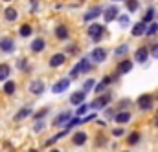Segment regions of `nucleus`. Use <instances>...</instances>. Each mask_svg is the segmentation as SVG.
I'll return each mask as SVG.
<instances>
[{
    "instance_id": "f257e3e1",
    "label": "nucleus",
    "mask_w": 158,
    "mask_h": 152,
    "mask_svg": "<svg viewBox=\"0 0 158 152\" xmlns=\"http://www.w3.org/2000/svg\"><path fill=\"white\" fill-rule=\"evenodd\" d=\"M103 31H105V26H101V24H92V26L88 28V35L92 37L94 42H98V40L101 38Z\"/></svg>"
},
{
    "instance_id": "f03ea898",
    "label": "nucleus",
    "mask_w": 158,
    "mask_h": 152,
    "mask_svg": "<svg viewBox=\"0 0 158 152\" xmlns=\"http://www.w3.org/2000/svg\"><path fill=\"white\" fill-rule=\"evenodd\" d=\"M64 61H66V55H64V53H55V55L50 59V66H52V68H59V66L64 64Z\"/></svg>"
},
{
    "instance_id": "7ed1b4c3",
    "label": "nucleus",
    "mask_w": 158,
    "mask_h": 152,
    "mask_svg": "<svg viewBox=\"0 0 158 152\" xmlns=\"http://www.w3.org/2000/svg\"><path fill=\"white\" fill-rule=\"evenodd\" d=\"M138 106H140L142 110H151V108H153V97H151V95H142V97L138 99Z\"/></svg>"
},
{
    "instance_id": "20e7f679",
    "label": "nucleus",
    "mask_w": 158,
    "mask_h": 152,
    "mask_svg": "<svg viewBox=\"0 0 158 152\" xmlns=\"http://www.w3.org/2000/svg\"><path fill=\"white\" fill-rule=\"evenodd\" d=\"M0 50H2V51H6V53H9V51H13V50H15V42H13L9 37L0 38Z\"/></svg>"
},
{
    "instance_id": "39448f33",
    "label": "nucleus",
    "mask_w": 158,
    "mask_h": 152,
    "mask_svg": "<svg viewBox=\"0 0 158 152\" xmlns=\"http://www.w3.org/2000/svg\"><path fill=\"white\" fill-rule=\"evenodd\" d=\"M68 86H70V79H61L57 84H53L52 92H53V94H63V92H64Z\"/></svg>"
},
{
    "instance_id": "423d86ee",
    "label": "nucleus",
    "mask_w": 158,
    "mask_h": 152,
    "mask_svg": "<svg viewBox=\"0 0 158 152\" xmlns=\"http://www.w3.org/2000/svg\"><path fill=\"white\" fill-rule=\"evenodd\" d=\"M109 103H110V97H109V95H99V97L92 103V108H98V110H99V108H105Z\"/></svg>"
},
{
    "instance_id": "0eeeda50",
    "label": "nucleus",
    "mask_w": 158,
    "mask_h": 152,
    "mask_svg": "<svg viewBox=\"0 0 158 152\" xmlns=\"http://www.w3.org/2000/svg\"><path fill=\"white\" fill-rule=\"evenodd\" d=\"M118 7H109V9H105L103 11V18H105V22H112L116 17H118Z\"/></svg>"
},
{
    "instance_id": "6e6552de",
    "label": "nucleus",
    "mask_w": 158,
    "mask_h": 152,
    "mask_svg": "<svg viewBox=\"0 0 158 152\" xmlns=\"http://www.w3.org/2000/svg\"><path fill=\"white\" fill-rule=\"evenodd\" d=\"M131 70H132V61H129V59H127V61H121V62L118 64V74L119 75L129 74Z\"/></svg>"
},
{
    "instance_id": "1a4fd4ad",
    "label": "nucleus",
    "mask_w": 158,
    "mask_h": 152,
    "mask_svg": "<svg viewBox=\"0 0 158 152\" xmlns=\"http://www.w3.org/2000/svg\"><path fill=\"white\" fill-rule=\"evenodd\" d=\"M92 59H94L96 62H101V61L107 59V51H105L103 48H96V50L92 51Z\"/></svg>"
},
{
    "instance_id": "9d476101",
    "label": "nucleus",
    "mask_w": 158,
    "mask_h": 152,
    "mask_svg": "<svg viewBox=\"0 0 158 152\" xmlns=\"http://www.w3.org/2000/svg\"><path fill=\"white\" fill-rule=\"evenodd\" d=\"M85 97H86V94L85 92H76V94H72V97H70V103L72 105H83V101H85Z\"/></svg>"
},
{
    "instance_id": "9b49d317",
    "label": "nucleus",
    "mask_w": 158,
    "mask_h": 152,
    "mask_svg": "<svg viewBox=\"0 0 158 152\" xmlns=\"http://www.w3.org/2000/svg\"><path fill=\"white\" fill-rule=\"evenodd\" d=\"M4 17H6V20H7V22H13V20H17L19 13H17V9H15V7H6Z\"/></svg>"
},
{
    "instance_id": "f8f14e48",
    "label": "nucleus",
    "mask_w": 158,
    "mask_h": 152,
    "mask_svg": "<svg viewBox=\"0 0 158 152\" xmlns=\"http://www.w3.org/2000/svg\"><path fill=\"white\" fill-rule=\"evenodd\" d=\"M30 92H31V94H35V95H39V94L44 92V84H42L40 81H33V82L30 84Z\"/></svg>"
},
{
    "instance_id": "ddd939ff",
    "label": "nucleus",
    "mask_w": 158,
    "mask_h": 152,
    "mask_svg": "<svg viewBox=\"0 0 158 152\" xmlns=\"http://www.w3.org/2000/svg\"><path fill=\"white\" fill-rule=\"evenodd\" d=\"M72 143H74V145H85V143H86V134H85V132H76V134H74V138H72Z\"/></svg>"
},
{
    "instance_id": "4468645a",
    "label": "nucleus",
    "mask_w": 158,
    "mask_h": 152,
    "mask_svg": "<svg viewBox=\"0 0 158 152\" xmlns=\"http://www.w3.org/2000/svg\"><path fill=\"white\" fill-rule=\"evenodd\" d=\"M147 55H149V50H147V48H138V51H136V61H138V62H145V61H147Z\"/></svg>"
},
{
    "instance_id": "2eb2a0df",
    "label": "nucleus",
    "mask_w": 158,
    "mask_h": 152,
    "mask_svg": "<svg viewBox=\"0 0 158 152\" xmlns=\"http://www.w3.org/2000/svg\"><path fill=\"white\" fill-rule=\"evenodd\" d=\"M110 81H112V77H105V79H103V81L99 82V84H96V86H94L96 94H99V95H101V92H103V90H105V88L109 86V82H110Z\"/></svg>"
},
{
    "instance_id": "dca6fc26",
    "label": "nucleus",
    "mask_w": 158,
    "mask_h": 152,
    "mask_svg": "<svg viewBox=\"0 0 158 152\" xmlns=\"http://www.w3.org/2000/svg\"><path fill=\"white\" fill-rule=\"evenodd\" d=\"M114 119H116V123H119V125L129 123L131 121V112H119V114L114 115Z\"/></svg>"
},
{
    "instance_id": "f3484780",
    "label": "nucleus",
    "mask_w": 158,
    "mask_h": 152,
    "mask_svg": "<svg viewBox=\"0 0 158 152\" xmlns=\"http://www.w3.org/2000/svg\"><path fill=\"white\" fill-rule=\"evenodd\" d=\"M44 46H46V42L42 40V38H35L33 42H31V51H35V53H39L44 50Z\"/></svg>"
},
{
    "instance_id": "a211bd4d",
    "label": "nucleus",
    "mask_w": 158,
    "mask_h": 152,
    "mask_svg": "<svg viewBox=\"0 0 158 152\" xmlns=\"http://www.w3.org/2000/svg\"><path fill=\"white\" fill-rule=\"evenodd\" d=\"M15 90H17V84H15L13 81H6V84H4V94H6V95H13Z\"/></svg>"
},
{
    "instance_id": "6ab92c4d",
    "label": "nucleus",
    "mask_w": 158,
    "mask_h": 152,
    "mask_svg": "<svg viewBox=\"0 0 158 152\" xmlns=\"http://www.w3.org/2000/svg\"><path fill=\"white\" fill-rule=\"evenodd\" d=\"M143 33H145V24H143V22L134 24V28H132V35H134V37H140V35H143Z\"/></svg>"
},
{
    "instance_id": "aec40b11",
    "label": "nucleus",
    "mask_w": 158,
    "mask_h": 152,
    "mask_svg": "<svg viewBox=\"0 0 158 152\" xmlns=\"http://www.w3.org/2000/svg\"><path fill=\"white\" fill-rule=\"evenodd\" d=\"M55 35L59 38H63V40L68 38V28H66V26H57V28H55Z\"/></svg>"
},
{
    "instance_id": "412c9836",
    "label": "nucleus",
    "mask_w": 158,
    "mask_h": 152,
    "mask_svg": "<svg viewBox=\"0 0 158 152\" xmlns=\"http://www.w3.org/2000/svg\"><path fill=\"white\" fill-rule=\"evenodd\" d=\"M68 121H70V114H66V112H64V114L57 115V117L53 119V125H55V126H59V125H63V123H68Z\"/></svg>"
},
{
    "instance_id": "4be33fe9",
    "label": "nucleus",
    "mask_w": 158,
    "mask_h": 152,
    "mask_svg": "<svg viewBox=\"0 0 158 152\" xmlns=\"http://www.w3.org/2000/svg\"><path fill=\"white\" fill-rule=\"evenodd\" d=\"M77 68H79V74H81V72H90V70H92V66H90V62H88L86 59H81V61H79Z\"/></svg>"
},
{
    "instance_id": "5701e85b",
    "label": "nucleus",
    "mask_w": 158,
    "mask_h": 152,
    "mask_svg": "<svg viewBox=\"0 0 158 152\" xmlns=\"http://www.w3.org/2000/svg\"><path fill=\"white\" fill-rule=\"evenodd\" d=\"M11 74V68L7 64H0V81H6Z\"/></svg>"
},
{
    "instance_id": "b1692460",
    "label": "nucleus",
    "mask_w": 158,
    "mask_h": 152,
    "mask_svg": "<svg viewBox=\"0 0 158 152\" xmlns=\"http://www.w3.org/2000/svg\"><path fill=\"white\" fill-rule=\"evenodd\" d=\"M101 15V9L99 7H94V9H90L86 15H85V20H92V18H96V17H99Z\"/></svg>"
},
{
    "instance_id": "393cba45",
    "label": "nucleus",
    "mask_w": 158,
    "mask_h": 152,
    "mask_svg": "<svg viewBox=\"0 0 158 152\" xmlns=\"http://www.w3.org/2000/svg\"><path fill=\"white\" fill-rule=\"evenodd\" d=\"M31 31H33V30H31V26H30V24H22V26H20V30H19L20 37H30V35H31Z\"/></svg>"
},
{
    "instance_id": "a878e982",
    "label": "nucleus",
    "mask_w": 158,
    "mask_h": 152,
    "mask_svg": "<svg viewBox=\"0 0 158 152\" xmlns=\"http://www.w3.org/2000/svg\"><path fill=\"white\" fill-rule=\"evenodd\" d=\"M30 114H31V108H22V110H19V112H17L15 119H17V121H20V119H26Z\"/></svg>"
},
{
    "instance_id": "bb28decb",
    "label": "nucleus",
    "mask_w": 158,
    "mask_h": 152,
    "mask_svg": "<svg viewBox=\"0 0 158 152\" xmlns=\"http://www.w3.org/2000/svg\"><path fill=\"white\" fill-rule=\"evenodd\" d=\"M94 84H96V81H94V79H88V81H86V82L83 84V90H81V92H85V94H88V92H90V90L94 88Z\"/></svg>"
},
{
    "instance_id": "cd10ccee",
    "label": "nucleus",
    "mask_w": 158,
    "mask_h": 152,
    "mask_svg": "<svg viewBox=\"0 0 158 152\" xmlns=\"http://www.w3.org/2000/svg\"><path fill=\"white\" fill-rule=\"evenodd\" d=\"M138 141H140V134H138V132H132V134L127 138V143H129V145H136Z\"/></svg>"
},
{
    "instance_id": "c85d7f7f",
    "label": "nucleus",
    "mask_w": 158,
    "mask_h": 152,
    "mask_svg": "<svg viewBox=\"0 0 158 152\" xmlns=\"http://www.w3.org/2000/svg\"><path fill=\"white\" fill-rule=\"evenodd\" d=\"M155 18V9H147V13H145V17H143V24H147V22H151Z\"/></svg>"
},
{
    "instance_id": "c756f323",
    "label": "nucleus",
    "mask_w": 158,
    "mask_h": 152,
    "mask_svg": "<svg viewBox=\"0 0 158 152\" xmlns=\"http://www.w3.org/2000/svg\"><path fill=\"white\" fill-rule=\"evenodd\" d=\"M127 9L132 13V11H136L138 9V0H127Z\"/></svg>"
},
{
    "instance_id": "7c9ffc66",
    "label": "nucleus",
    "mask_w": 158,
    "mask_h": 152,
    "mask_svg": "<svg viewBox=\"0 0 158 152\" xmlns=\"http://www.w3.org/2000/svg\"><path fill=\"white\" fill-rule=\"evenodd\" d=\"M156 31H158V24H151V26H149V30H145V33H147V35H155Z\"/></svg>"
},
{
    "instance_id": "2f4dec72",
    "label": "nucleus",
    "mask_w": 158,
    "mask_h": 152,
    "mask_svg": "<svg viewBox=\"0 0 158 152\" xmlns=\"http://www.w3.org/2000/svg\"><path fill=\"white\" fill-rule=\"evenodd\" d=\"M125 53H127V44H121L119 48H116V55L121 57V55H125Z\"/></svg>"
},
{
    "instance_id": "473e14b6",
    "label": "nucleus",
    "mask_w": 158,
    "mask_h": 152,
    "mask_svg": "<svg viewBox=\"0 0 158 152\" xmlns=\"http://www.w3.org/2000/svg\"><path fill=\"white\" fill-rule=\"evenodd\" d=\"M86 110H88V105H81V106L77 108V112H76V114H77V115H83Z\"/></svg>"
},
{
    "instance_id": "72a5a7b5",
    "label": "nucleus",
    "mask_w": 158,
    "mask_h": 152,
    "mask_svg": "<svg viewBox=\"0 0 158 152\" xmlns=\"http://www.w3.org/2000/svg\"><path fill=\"white\" fill-rule=\"evenodd\" d=\"M96 141H98L96 145H98V147H101V145H105V141H107V139H105V136H98V139H96Z\"/></svg>"
},
{
    "instance_id": "f704fd0d",
    "label": "nucleus",
    "mask_w": 158,
    "mask_h": 152,
    "mask_svg": "<svg viewBox=\"0 0 158 152\" xmlns=\"http://www.w3.org/2000/svg\"><path fill=\"white\" fill-rule=\"evenodd\" d=\"M46 112H48V108H44V110H39V112L35 114V119H40V117H44V115H46Z\"/></svg>"
},
{
    "instance_id": "c9c22d12",
    "label": "nucleus",
    "mask_w": 158,
    "mask_h": 152,
    "mask_svg": "<svg viewBox=\"0 0 158 152\" xmlns=\"http://www.w3.org/2000/svg\"><path fill=\"white\" fill-rule=\"evenodd\" d=\"M112 134H114L116 138H119V136H123V128H114V130H112Z\"/></svg>"
},
{
    "instance_id": "e433bc0d",
    "label": "nucleus",
    "mask_w": 158,
    "mask_h": 152,
    "mask_svg": "<svg viewBox=\"0 0 158 152\" xmlns=\"http://www.w3.org/2000/svg\"><path fill=\"white\" fill-rule=\"evenodd\" d=\"M119 24L121 26H127L129 24V17H119Z\"/></svg>"
},
{
    "instance_id": "4c0bfd02",
    "label": "nucleus",
    "mask_w": 158,
    "mask_h": 152,
    "mask_svg": "<svg viewBox=\"0 0 158 152\" xmlns=\"http://www.w3.org/2000/svg\"><path fill=\"white\" fill-rule=\"evenodd\" d=\"M129 105H131V101H129V99H125V101H119V108H125V106H129Z\"/></svg>"
},
{
    "instance_id": "58836bf2",
    "label": "nucleus",
    "mask_w": 158,
    "mask_h": 152,
    "mask_svg": "<svg viewBox=\"0 0 158 152\" xmlns=\"http://www.w3.org/2000/svg\"><path fill=\"white\" fill-rule=\"evenodd\" d=\"M151 53H153V57H156L158 59V44H155V46L151 48Z\"/></svg>"
},
{
    "instance_id": "ea45409f",
    "label": "nucleus",
    "mask_w": 158,
    "mask_h": 152,
    "mask_svg": "<svg viewBox=\"0 0 158 152\" xmlns=\"http://www.w3.org/2000/svg\"><path fill=\"white\" fill-rule=\"evenodd\" d=\"M42 128H44V123H37V125H35V132H40Z\"/></svg>"
},
{
    "instance_id": "a19ab883",
    "label": "nucleus",
    "mask_w": 158,
    "mask_h": 152,
    "mask_svg": "<svg viewBox=\"0 0 158 152\" xmlns=\"http://www.w3.org/2000/svg\"><path fill=\"white\" fill-rule=\"evenodd\" d=\"M28 152H39V150L37 149H31V150H28Z\"/></svg>"
},
{
    "instance_id": "79ce46f5",
    "label": "nucleus",
    "mask_w": 158,
    "mask_h": 152,
    "mask_svg": "<svg viewBox=\"0 0 158 152\" xmlns=\"http://www.w3.org/2000/svg\"><path fill=\"white\" fill-rule=\"evenodd\" d=\"M155 125H156V126H158V117H156V121H155Z\"/></svg>"
},
{
    "instance_id": "37998d69",
    "label": "nucleus",
    "mask_w": 158,
    "mask_h": 152,
    "mask_svg": "<svg viewBox=\"0 0 158 152\" xmlns=\"http://www.w3.org/2000/svg\"><path fill=\"white\" fill-rule=\"evenodd\" d=\"M50 152H59V150H57V149H53V150H50Z\"/></svg>"
},
{
    "instance_id": "c03bdc74",
    "label": "nucleus",
    "mask_w": 158,
    "mask_h": 152,
    "mask_svg": "<svg viewBox=\"0 0 158 152\" xmlns=\"http://www.w3.org/2000/svg\"><path fill=\"white\" fill-rule=\"evenodd\" d=\"M4 2H11V0H4Z\"/></svg>"
}]
</instances>
